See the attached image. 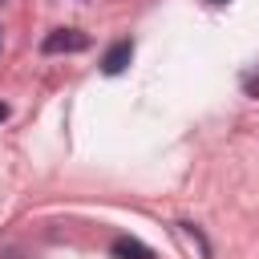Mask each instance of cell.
I'll list each match as a JSON object with an SVG mask.
<instances>
[{
	"label": "cell",
	"instance_id": "cell-4",
	"mask_svg": "<svg viewBox=\"0 0 259 259\" xmlns=\"http://www.w3.org/2000/svg\"><path fill=\"white\" fill-rule=\"evenodd\" d=\"M4 117H8V105H4V101H0V121H4Z\"/></svg>",
	"mask_w": 259,
	"mask_h": 259
},
{
	"label": "cell",
	"instance_id": "cell-2",
	"mask_svg": "<svg viewBox=\"0 0 259 259\" xmlns=\"http://www.w3.org/2000/svg\"><path fill=\"white\" fill-rule=\"evenodd\" d=\"M134 61V45L130 40H117L109 53H105V61H101V73L105 77H117V73H125V65Z\"/></svg>",
	"mask_w": 259,
	"mask_h": 259
},
{
	"label": "cell",
	"instance_id": "cell-3",
	"mask_svg": "<svg viewBox=\"0 0 259 259\" xmlns=\"http://www.w3.org/2000/svg\"><path fill=\"white\" fill-rule=\"evenodd\" d=\"M113 255L117 259H154V251L146 247V243H138V239H113Z\"/></svg>",
	"mask_w": 259,
	"mask_h": 259
},
{
	"label": "cell",
	"instance_id": "cell-1",
	"mask_svg": "<svg viewBox=\"0 0 259 259\" xmlns=\"http://www.w3.org/2000/svg\"><path fill=\"white\" fill-rule=\"evenodd\" d=\"M40 49H45V53H81V49H89V36H85L81 28H57V32L45 36Z\"/></svg>",
	"mask_w": 259,
	"mask_h": 259
},
{
	"label": "cell",
	"instance_id": "cell-5",
	"mask_svg": "<svg viewBox=\"0 0 259 259\" xmlns=\"http://www.w3.org/2000/svg\"><path fill=\"white\" fill-rule=\"evenodd\" d=\"M206 4H227V0H206Z\"/></svg>",
	"mask_w": 259,
	"mask_h": 259
}]
</instances>
